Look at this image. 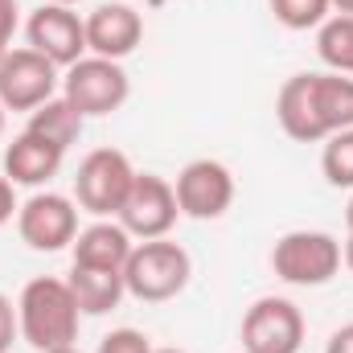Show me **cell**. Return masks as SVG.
Returning a JSON list of instances; mask_svg holds the SVG:
<instances>
[{"label": "cell", "mask_w": 353, "mask_h": 353, "mask_svg": "<svg viewBox=\"0 0 353 353\" xmlns=\"http://www.w3.org/2000/svg\"><path fill=\"white\" fill-rule=\"evenodd\" d=\"M275 119L300 144H321L333 132L353 128V74H292L275 94Z\"/></svg>", "instance_id": "1"}, {"label": "cell", "mask_w": 353, "mask_h": 353, "mask_svg": "<svg viewBox=\"0 0 353 353\" xmlns=\"http://www.w3.org/2000/svg\"><path fill=\"white\" fill-rule=\"evenodd\" d=\"M79 321H83V312H79V300H74V292H70L66 279L37 275L17 296L21 337L37 353H54V350L74 345L79 341Z\"/></svg>", "instance_id": "2"}, {"label": "cell", "mask_w": 353, "mask_h": 353, "mask_svg": "<svg viewBox=\"0 0 353 353\" xmlns=\"http://www.w3.org/2000/svg\"><path fill=\"white\" fill-rule=\"evenodd\" d=\"M189 275H193V259L181 243L169 239H148V243H136L128 263H123V283H128V296L144 300V304H165L181 296L189 288Z\"/></svg>", "instance_id": "3"}, {"label": "cell", "mask_w": 353, "mask_h": 353, "mask_svg": "<svg viewBox=\"0 0 353 353\" xmlns=\"http://www.w3.org/2000/svg\"><path fill=\"white\" fill-rule=\"evenodd\" d=\"M341 243L329 230H288L271 247V271L292 288H321L341 271Z\"/></svg>", "instance_id": "4"}, {"label": "cell", "mask_w": 353, "mask_h": 353, "mask_svg": "<svg viewBox=\"0 0 353 353\" xmlns=\"http://www.w3.org/2000/svg\"><path fill=\"white\" fill-rule=\"evenodd\" d=\"M136 185V169L128 161V152L119 148H94L83 157L79 176H74V201L94 214V218H115L123 197Z\"/></svg>", "instance_id": "5"}, {"label": "cell", "mask_w": 353, "mask_h": 353, "mask_svg": "<svg viewBox=\"0 0 353 353\" xmlns=\"http://www.w3.org/2000/svg\"><path fill=\"white\" fill-rule=\"evenodd\" d=\"M62 94L83 111V115H111L128 103L132 94V79L119 62L111 58H79L74 66H66V79H62Z\"/></svg>", "instance_id": "6"}, {"label": "cell", "mask_w": 353, "mask_h": 353, "mask_svg": "<svg viewBox=\"0 0 353 353\" xmlns=\"http://www.w3.org/2000/svg\"><path fill=\"white\" fill-rule=\"evenodd\" d=\"M115 218H119V226H123L132 239H140V243H148V239H169V230H173L176 218H181L173 181H165V176H157V173H136V185H132V193L123 197V205H119Z\"/></svg>", "instance_id": "7"}, {"label": "cell", "mask_w": 353, "mask_h": 353, "mask_svg": "<svg viewBox=\"0 0 353 353\" xmlns=\"http://www.w3.org/2000/svg\"><path fill=\"white\" fill-rule=\"evenodd\" d=\"M62 87L58 66L37 54L33 46H17L4 54L0 62V103L8 111H37L41 103H50Z\"/></svg>", "instance_id": "8"}, {"label": "cell", "mask_w": 353, "mask_h": 353, "mask_svg": "<svg viewBox=\"0 0 353 353\" xmlns=\"http://www.w3.org/2000/svg\"><path fill=\"white\" fill-rule=\"evenodd\" d=\"M17 234L33 251H66L79 239V201L66 193H33L17 210Z\"/></svg>", "instance_id": "9"}, {"label": "cell", "mask_w": 353, "mask_h": 353, "mask_svg": "<svg viewBox=\"0 0 353 353\" xmlns=\"http://www.w3.org/2000/svg\"><path fill=\"white\" fill-rule=\"evenodd\" d=\"M304 345V312L283 300L263 296L243 316V353H300Z\"/></svg>", "instance_id": "10"}, {"label": "cell", "mask_w": 353, "mask_h": 353, "mask_svg": "<svg viewBox=\"0 0 353 353\" xmlns=\"http://www.w3.org/2000/svg\"><path fill=\"white\" fill-rule=\"evenodd\" d=\"M25 37L37 54H46L58 70L87 58V17H79L70 4H41L25 21Z\"/></svg>", "instance_id": "11"}, {"label": "cell", "mask_w": 353, "mask_h": 353, "mask_svg": "<svg viewBox=\"0 0 353 353\" xmlns=\"http://www.w3.org/2000/svg\"><path fill=\"white\" fill-rule=\"evenodd\" d=\"M176 189V205L185 218H197V222H214L222 218L230 205H234V173L222 165V161H189L173 181Z\"/></svg>", "instance_id": "12"}, {"label": "cell", "mask_w": 353, "mask_h": 353, "mask_svg": "<svg viewBox=\"0 0 353 353\" xmlns=\"http://www.w3.org/2000/svg\"><path fill=\"white\" fill-rule=\"evenodd\" d=\"M140 41H144V17L132 4L107 0L94 12H87V54L123 62Z\"/></svg>", "instance_id": "13"}, {"label": "cell", "mask_w": 353, "mask_h": 353, "mask_svg": "<svg viewBox=\"0 0 353 353\" xmlns=\"http://www.w3.org/2000/svg\"><path fill=\"white\" fill-rule=\"evenodd\" d=\"M132 247H136V239H132L119 222L99 218V222H90V226H83V230H79V239L70 243V259H74V267L123 271L128 255H132Z\"/></svg>", "instance_id": "14"}, {"label": "cell", "mask_w": 353, "mask_h": 353, "mask_svg": "<svg viewBox=\"0 0 353 353\" xmlns=\"http://www.w3.org/2000/svg\"><path fill=\"white\" fill-rule=\"evenodd\" d=\"M62 161H66L62 148L46 144V140L33 136V132H21V136L4 148V176H8L12 185L37 189V185H50V181L58 176Z\"/></svg>", "instance_id": "15"}, {"label": "cell", "mask_w": 353, "mask_h": 353, "mask_svg": "<svg viewBox=\"0 0 353 353\" xmlns=\"http://www.w3.org/2000/svg\"><path fill=\"white\" fill-rule=\"evenodd\" d=\"M70 292L79 300L83 316H103L111 308H119V300L128 296L123 271H99V267H70Z\"/></svg>", "instance_id": "16"}, {"label": "cell", "mask_w": 353, "mask_h": 353, "mask_svg": "<svg viewBox=\"0 0 353 353\" xmlns=\"http://www.w3.org/2000/svg\"><path fill=\"white\" fill-rule=\"evenodd\" d=\"M83 123H87V115H83L66 94H54L50 103H41L37 111H29L25 132L41 136L46 144H54V148H62V152H70V144H79V136H83Z\"/></svg>", "instance_id": "17"}, {"label": "cell", "mask_w": 353, "mask_h": 353, "mask_svg": "<svg viewBox=\"0 0 353 353\" xmlns=\"http://www.w3.org/2000/svg\"><path fill=\"white\" fill-rule=\"evenodd\" d=\"M316 54L329 70L353 74V17L333 12L321 29H316Z\"/></svg>", "instance_id": "18"}, {"label": "cell", "mask_w": 353, "mask_h": 353, "mask_svg": "<svg viewBox=\"0 0 353 353\" xmlns=\"http://www.w3.org/2000/svg\"><path fill=\"white\" fill-rule=\"evenodd\" d=\"M325 152H321V173L333 189H353V128L333 132L329 140H321Z\"/></svg>", "instance_id": "19"}, {"label": "cell", "mask_w": 353, "mask_h": 353, "mask_svg": "<svg viewBox=\"0 0 353 353\" xmlns=\"http://www.w3.org/2000/svg\"><path fill=\"white\" fill-rule=\"evenodd\" d=\"M267 4H271L275 21H279L283 29H296V33L321 29V25L333 17V0H267Z\"/></svg>", "instance_id": "20"}, {"label": "cell", "mask_w": 353, "mask_h": 353, "mask_svg": "<svg viewBox=\"0 0 353 353\" xmlns=\"http://www.w3.org/2000/svg\"><path fill=\"white\" fill-rule=\"evenodd\" d=\"M99 353H152V341L140 329H111L99 341Z\"/></svg>", "instance_id": "21"}, {"label": "cell", "mask_w": 353, "mask_h": 353, "mask_svg": "<svg viewBox=\"0 0 353 353\" xmlns=\"http://www.w3.org/2000/svg\"><path fill=\"white\" fill-rule=\"evenodd\" d=\"M17 333H21V325H17V304H12V300L0 292V353L12 350Z\"/></svg>", "instance_id": "22"}, {"label": "cell", "mask_w": 353, "mask_h": 353, "mask_svg": "<svg viewBox=\"0 0 353 353\" xmlns=\"http://www.w3.org/2000/svg\"><path fill=\"white\" fill-rule=\"evenodd\" d=\"M21 205H17V193H12V181L0 173V226L4 222H12V214H17Z\"/></svg>", "instance_id": "23"}, {"label": "cell", "mask_w": 353, "mask_h": 353, "mask_svg": "<svg viewBox=\"0 0 353 353\" xmlns=\"http://www.w3.org/2000/svg\"><path fill=\"white\" fill-rule=\"evenodd\" d=\"M17 33V0H0V37L12 41Z\"/></svg>", "instance_id": "24"}, {"label": "cell", "mask_w": 353, "mask_h": 353, "mask_svg": "<svg viewBox=\"0 0 353 353\" xmlns=\"http://www.w3.org/2000/svg\"><path fill=\"white\" fill-rule=\"evenodd\" d=\"M325 353H353V325H341V329L329 337Z\"/></svg>", "instance_id": "25"}, {"label": "cell", "mask_w": 353, "mask_h": 353, "mask_svg": "<svg viewBox=\"0 0 353 353\" xmlns=\"http://www.w3.org/2000/svg\"><path fill=\"white\" fill-rule=\"evenodd\" d=\"M341 259H345V267L353 271V234L345 239V247H341Z\"/></svg>", "instance_id": "26"}, {"label": "cell", "mask_w": 353, "mask_h": 353, "mask_svg": "<svg viewBox=\"0 0 353 353\" xmlns=\"http://www.w3.org/2000/svg\"><path fill=\"white\" fill-rule=\"evenodd\" d=\"M333 8H337V12H345V17H353V0H333Z\"/></svg>", "instance_id": "27"}, {"label": "cell", "mask_w": 353, "mask_h": 353, "mask_svg": "<svg viewBox=\"0 0 353 353\" xmlns=\"http://www.w3.org/2000/svg\"><path fill=\"white\" fill-rule=\"evenodd\" d=\"M345 226H350V234H353V197H350V210H345Z\"/></svg>", "instance_id": "28"}, {"label": "cell", "mask_w": 353, "mask_h": 353, "mask_svg": "<svg viewBox=\"0 0 353 353\" xmlns=\"http://www.w3.org/2000/svg\"><path fill=\"white\" fill-rule=\"evenodd\" d=\"M8 50H12V46H8V41L0 37V62H4V54H8Z\"/></svg>", "instance_id": "29"}, {"label": "cell", "mask_w": 353, "mask_h": 353, "mask_svg": "<svg viewBox=\"0 0 353 353\" xmlns=\"http://www.w3.org/2000/svg\"><path fill=\"white\" fill-rule=\"evenodd\" d=\"M4 111H8V107H4V103H0V136H4Z\"/></svg>", "instance_id": "30"}, {"label": "cell", "mask_w": 353, "mask_h": 353, "mask_svg": "<svg viewBox=\"0 0 353 353\" xmlns=\"http://www.w3.org/2000/svg\"><path fill=\"white\" fill-rule=\"evenodd\" d=\"M54 353H83L79 345H66V350H54Z\"/></svg>", "instance_id": "31"}, {"label": "cell", "mask_w": 353, "mask_h": 353, "mask_svg": "<svg viewBox=\"0 0 353 353\" xmlns=\"http://www.w3.org/2000/svg\"><path fill=\"white\" fill-rule=\"evenodd\" d=\"M152 353H185V350H173V345H165V350H152Z\"/></svg>", "instance_id": "32"}, {"label": "cell", "mask_w": 353, "mask_h": 353, "mask_svg": "<svg viewBox=\"0 0 353 353\" xmlns=\"http://www.w3.org/2000/svg\"><path fill=\"white\" fill-rule=\"evenodd\" d=\"M50 4H70V8H74V4H79V0H50Z\"/></svg>", "instance_id": "33"}]
</instances>
